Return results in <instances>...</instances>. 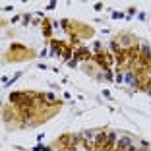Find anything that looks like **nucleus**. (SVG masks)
<instances>
[{
    "mask_svg": "<svg viewBox=\"0 0 151 151\" xmlns=\"http://www.w3.org/2000/svg\"><path fill=\"white\" fill-rule=\"evenodd\" d=\"M41 99H43V101H47V103H56V99H54V95H50V93H45V95H41Z\"/></svg>",
    "mask_w": 151,
    "mask_h": 151,
    "instance_id": "nucleus-3",
    "label": "nucleus"
},
{
    "mask_svg": "<svg viewBox=\"0 0 151 151\" xmlns=\"http://www.w3.org/2000/svg\"><path fill=\"white\" fill-rule=\"evenodd\" d=\"M130 143H132V139H130L128 136H126V138H122V139H118V151H124Z\"/></svg>",
    "mask_w": 151,
    "mask_h": 151,
    "instance_id": "nucleus-2",
    "label": "nucleus"
},
{
    "mask_svg": "<svg viewBox=\"0 0 151 151\" xmlns=\"http://www.w3.org/2000/svg\"><path fill=\"white\" fill-rule=\"evenodd\" d=\"M114 142H116V134H107V143H105V149H111L112 145H114Z\"/></svg>",
    "mask_w": 151,
    "mask_h": 151,
    "instance_id": "nucleus-1",
    "label": "nucleus"
},
{
    "mask_svg": "<svg viewBox=\"0 0 151 151\" xmlns=\"http://www.w3.org/2000/svg\"><path fill=\"white\" fill-rule=\"evenodd\" d=\"M126 151H138V149H136V147H134V145H132V143H130V145H128V147H126Z\"/></svg>",
    "mask_w": 151,
    "mask_h": 151,
    "instance_id": "nucleus-4",
    "label": "nucleus"
}]
</instances>
